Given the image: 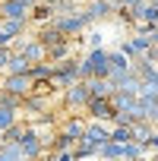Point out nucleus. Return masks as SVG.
Instances as JSON below:
<instances>
[{
  "instance_id": "f257e3e1",
  "label": "nucleus",
  "mask_w": 158,
  "mask_h": 161,
  "mask_svg": "<svg viewBox=\"0 0 158 161\" xmlns=\"http://www.w3.org/2000/svg\"><path fill=\"white\" fill-rule=\"evenodd\" d=\"M79 73H82V82H89V79H108L111 76V51H104V47L89 51L79 60Z\"/></svg>"
},
{
  "instance_id": "f03ea898",
  "label": "nucleus",
  "mask_w": 158,
  "mask_h": 161,
  "mask_svg": "<svg viewBox=\"0 0 158 161\" xmlns=\"http://www.w3.org/2000/svg\"><path fill=\"white\" fill-rule=\"evenodd\" d=\"M57 32H63L66 38H73V35H82L92 22H89V16H86V7L82 10H76V13H70V16H54V22H51Z\"/></svg>"
},
{
  "instance_id": "7ed1b4c3",
  "label": "nucleus",
  "mask_w": 158,
  "mask_h": 161,
  "mask_svg": "<svg viewBox=\"0 0 158 161\" xmlns=\"http://www.w3.org/2000/svg\"><path fill=\"white\" fill-rule=\"evenodd\" d=\"M76 82H82V73H79V60H63V63H57V73H54V89H70V86H76Z\"/></svg>"
},
{
  "instance_id": "20e7f679",
  "label": "nucleus",
  "mask_w": 158,
  "mask_h": 161,
  "mask_svg": "<svg viewBox=\"0 0 158 161\" xmlns=\"http://www.w3.org/2000/svg\"><path fill=\"white\" fill-rule=\"evenodd\" d=\"M13 51H16V54H22L32 66L48 60V47H44L38 38H16V41H13Z\"/></svg>"
},
{
  "instance_id": "39448f33",
  "label": "nucleus",
  "mask_w": 158,
  "mask_h": 161,
  "mask_svg": "<svg viewBox=\"0 0 158 161\" xmlns=\"http://www.w3.org/2000/svg\"><path fill=\"white\" fill-rule=\"evenodd\" d=\"M111 130H114V123H98V120H92V123L86 126V136L79 139V142H86V145H92V148H101L104 142H111Z\"/></svg>"
},
{
  "instance_id": "423d86ee",
  "label": "nucleus",
  "mask_w": 158,
  "mask_h": 161,
  "mask_svg": "<svg viewBox=\"0 0 158 161\" xmlns=\"http://www.w3.org/2000/svg\"><path fill=\"white\" fill-rule=\"evenodd\" d=\"M32 89H35V79L25 73V76H3V92H10V95H16V98H29L32 95Z\"/></svg>"
},
{
  "instance_id": "0eeeda50",
  "label": "nucleus",
  "mask_w": 158,
  "mask_h": 161,
  "mask_svg": "<svg viewBox=\"0 0 158 161\" xmlns=\"http://www.w3.org/2000/svg\"><path fill=\"white\" fill-rule=\"evenodd\" d=\"M19 145H22V155H25V161H38V158L44 155V142H41V136H38L32 126H25V133H22Z\"/></svg>"
},
{
  "instance_id": "6e6552de",
  "label": "nucleus",
  "mask_w": 158,
  "mask_h": 161,
  "mask_svg": "<svg viewBox=\"0 0 158 161\" xmlns=\"http://www.w3.org/2000/svg\"><path fill=\"white\" fill-rule=\"evenodd\" d=\"M89 101H92V92H89L86 82H76V86H70V89L63 92V104H66L70 111H76V108H89Z\"/></svg>"
},
{
  "instance_id": "1a4fd4ad",
  "label": "nucleus",
  "mask_w": 158,
  "mask_h": 161,
  "mask_svg": "<svg viewBox=\"0 0 158 161\" xmlns=\"http://www.w3.org/2000/svg\"><path fill=\"white\" fill-rule=\"evenodd\" d=\"M86 111H89V117H92V120H98V123H114V117H117V111H114L111 98H92Z\"/></svg>"
},
{
  "instance_id": "9d476101",
  "label": "nucleus",
  "mask_w": 158,
  "mask_h": 161,
  "mask_svg": "<svg viewBox=\"0 0 158 161\" xmlns=\"http://www.w3.org/2000/svg\"><path fill=\"white\" fill-rule=\"evenodd\" d=\"M114 13H117V0H89V3H86V16H89V22L111 19Z\"/></svg>"
},
{
  "instance_id": "9b49d317",
  "label": "nucleus",
  "mask_w": 158,
  "mask_h": 161,
  "mask_svg": "<svg viewBox=\"0 0 158 161\" xmlns=\"http://www.w3.org/2000/svg\"><path fill=\"white\" fill-rule=\"evenodd\" d=\"M0 19H16V22H29L32 10L22 0H0Z\"/></svg>"
},
{
  "instance_id": "f8f14e48",
  "label": "nucleus",
  "mask_w": 158,
  "mask_h": 161,
  "mask_svg": "<svg viewBox=\"0 0 158 161\" xmlns=\"http://www.w3.org/2000/svg\"><path fill=\"white\" fill-rule=\"evenodd\" d=\"M35 38H38V41H41L44 47H57V44H63V41H70V38H66L63 32H57V29H54L51 22H48V25H41V32H38Z\"/></svg>"
},
{
  "instance_id": "ddd939ff",
  "label": "nucleus",
  "mask_w": 158,
  "mask_h": 161,
  "mask_svg": "<svg viewBox=\"0 0 158 161\" xmlns=\"http://www.w3.org/2000/svg\"><path fill=\"white\" fill-rule=\"evenodd\" d=\"M86 86H89V92H92V98H111V95L117 92V89L111 86V79H89Z\"/></svg>"
},
{
  "instance_id": "4468645a",
  "label": "nucleus",
  "mask_w": 158,
  "mask_h": 161,
  "mask_svg": "<svg viewBox=\"0 0 158 161\" xmlns=\"http://www.w3.org/2000/svg\"><path fill=\"white\" fill-rule=\"evenodd\" d=\"M54 73H57V63H51V60L35 63V66L29 69V76L35 79V82H44V79H51V82H54Z\"/></svg>"
},
{
  "instance_id": "2eb2a0df",
  "label": "nucleus",
  "mask_w": 158,
  "mask_h": 161,
  "mask_svg": "<svg viewBox=\"0 0 158 161\" xmlns=\"http://www.w3.org/2000/svg\"><path fill=\"white\" fill-rule=\"evenodd\" d=\"M25 25H29V22H16V19H0V35H7L10 41H16V38H22Z\"/></svg>"
},
{
  "instance_id": "dca6fc26",
  "label": "nucleus",
  "mask_w": 158,
  "mask_h": 161,
  "mask_svg": "<svg viewBox=\"0 0 158 161\" xmlns=\"http://www.w3.org/2000/svg\"><path fill=\"white\" fill-rule=\"evenodd\" d=\"M152 136H155V126H152V123H145V120L133 123V142H139V145H149V142H152Z\"/></svg>"
},
{
  "instance_id": "f3484780",
  "label": "nucleus",
  "mask_w": 158,
  "mask_h": 161,
  "mask_svg": "<svg viewBox=\"0 0 158 161\" xmlns=\"http://www.w3.org/2000/svg\"><path fill=\"white\" fill-rule=\"evenodd\" d=\"M98 161H123V145L120 142H104L98 148Z\"/></svg>"
},
{
  "instance_id": "a211bd4d",
  "label": "nucleus",
  "mask_w": 158,
  "mask_h": 161,
  "mask_svg": "<svg viewBox=\"0 0 158 161\" xmlns=\"http://www.w3.org/2000/svg\"><path fill=\"white\" fill-rule=\"evenodd\" d=\"M19 114H22V111H16V108H7V104H0V133L13 130V126L19 123Z\"/></svg>"
},
{
  "instance_id": "6ab92c4d",
  "label": "nucleus",
  "mask_w": 158,
  "mask_h": 161,
  "mask_svg": "<svg viewBox=\"0 0 158 161\" xmlns=\"http://www.w3.org/2000/svg\"><path fill=\"white\" fill-rule=\"evenodd\" d=\"M86 126H89L86 120H79V117H70V120H66V123L60 126V133H66V136H73V139L79 142V139L86 136Z\"/></svg>"
},
{
  "instance_id": "aec40b11",
  "label": "nucleus",
  "mask_w": 158,
  "mask_h": 161,
  "mask_svg": "<svg viewBox=\"0 0 158 161\" xmlns=\"http://www.w3.org/2000/svg\"><path fill=\"white\" fill-rule=\"evenodd\" d=\"M29 69H32V63H29L22 54H16V51H13V57H10V66H7V76H25Z\"/></svg>"
},
{
  "instance_id": "412c9836",
  "label": "nucleus",
  "mask_w": 158,
  "mask_h": 161,
  "mask_svg": "<svg viewBox=\"0 0 158 161\" xmlns=\"http://www.w3.org/2000/svg\"><path fill=\"white\" fill-rule=\"evenodd\" d=\"M22 111H29V114H48V98L44 95H29L22 101Z\"/></svg>"
},
{
  "instance_id": "4be33fe9",
  "label": "nucleus",
  "mask_w": 158,
  "mask_h": 161,
  "mask_svg": "<svg viewBox=\"0 0 158 161\" xmlns=\"http://www.w3.org/2000/svg\"><path fill=\"white\" fill-rule=\"evenodd\" d=\"M54 16H57V10H54V3H38L35 10H32V19L35 22H54Z\"/></svg>"
},
{
  "instance_id": "5701e85b",
  "label": "nucleus",
  "mask_w": 158,
  "mask_h": 161,
  "mask_svg": "<svg viewBox=\"0 0 158 161\" xmlns=\"http://www.w3.org/2000/svg\"><path fill=\"white\" fill-rule=\"evenodd\" d=\"M79 142L73 139V136H66V133H57V139H54V145L48 148V152H73Z\"/></svg>"
},
{
  "instance_id": "b1692460",
  "label": "nucleus",
  "mask_w": 158,
  "mask_h": 161,
  "mask_svg": "<svg viewBox=\"0 0 158 161\" xmlns=\"http://www.w3.org/2000/svg\"><path fill=\"white\" fill-rule=\"evenodd\" d=\"M0 155H3V161H25V155H22V145H19V142H7Z\"/></svg>"
},
{
  "instance_id": "393cba45",
  "label": "nucleus",
  "mask_w": 158,
  "mask_h": 161,
  "mask_svg": "<svg viewBox=\"0 0 158 161\" xmlns=\"http://www.w3.org/2000/svg\"><path fill=\"white\" fill-rule=\"evenodd\" d=\"M111 142H120V145L133 142V126H114L111 130Z\"/></svg>"
},
{
  "instance_id": "a878e982",
  "label": "nucleus",
  "mask_w": 158,
  "mask_h": 161,
  "mask_svg": "<svg viewBox=\"0 0 158 161\" xmlns=\"http://www.w3.org/2000/svg\"><path fill=\"white\" fill-rule=\"evenodd\" d=\"M101 38H104V35H101L98 29H92V32L86 35V41H89V51H95V47H101Z\"/></svg>"
},
{
  "instance_id": "bb28decb",
  "label": "nucleus",
  "mask_w": 158,
  "mask_h": 161,
  "mask_svg": "<svg viewBox=\"0 0 158 161\" xmlns=\"http://www.w3.org/2000/svg\"><path fill=\"white\" fill-rule=\"evenodd\" d=\"M44 161H76V158H73V152H48Z\"/></svg>"
},
{
  "instance_id": "cd10ccee",
  "label": "nucleus",
  "mask_w": 158,
  "mask_h": 161,
  "mask_svg": "<svg viewBox=\"0 0 158 161\" xmlns=\"http://www.w3.org/2000/svg\"><path fill=\"white\" fill-rule=\"evenodd\" d=\"M149 148H152V152L158 155V130H155V136H152V142H149Z\"/></svg>"
},
{
  "instance_id": "c85d7f7f",
  "label": "nucleus",
  "mask_w": 158,
  "mask_h": 161,
  "mask_svg": "<svg viewBox=\"0 0 158 161\" xmlns=\"http://www.w3.org/2000/svg\"><path fill=\"white\" fill-rule=\"evenodd\" d=\"M22 3H25V7H29V10H35V7H38V3H41V0H22Z\"/></svg>"
},
{
  "instance_id": "c756f323",
  "label": "nucleus",
  "mask_w": 158,
  "mask_h": 161,
  "mask_svg": "<svg viewBox=\"0 0 158 161\" xmlns=\"http://www.w3.org/2000/svg\"><path fill=\"white\" fill-rule=\"evenodd\" d=\"M3 145H7V136H3V133H0V152H3Z\"/></svg>"
},
{
  "instance_id": "7c9ffc66",
  "label": "nucleus",
  "mask_w": 158,
  "mask_h": 161,
  "mask_svg": "<svg viewBox=\"0 0 158 161\" xmlns=\"http://www.w3.org/2000/svg\"><path fill=\"white\" fill-rule=\"evenodd\" d=\"M41 3H54V7H57V3H60V0H41Z\"/></svg>"
},
{
  "instance_id": "2f4dec72",
  "label": "nucleus",
  "mask_w": 158,
  "mask_h": 161,
  "mask_svg": "<svg viewBox=\"0 0 158 161\" xmlns=\"http://www.w3.org/2000/svg\"><path fill=\"white\" fill-rule=\"evenodd\" d=\"M0 92H3V79H0Z\"/></svg>"
},
{
  "instance_id": "473e14b6",
  "label": "nucleus",
  "mask_w": 158,
  "mask_h": 161,
  "mask_svg": "<svg viewBox=\"0 0 158 161\" xmlns=\"http://www.w3.org/2000/svg\"><path fill=\"white\" fill-rule=\"evenodd\" d=\"M155 82H158V73H155Z\"/></svg>"
},
{
  "instance_id": "72a5a7b5",
  "label": "nucleus",
  "mask_w": 158,
  "mask_h": 161,
  "mask_svg": "<svg viewBox=\"0 0 158 161\" xmlns=\"http://www.w3.org/2000/svg\"><path fill=\"white\" fill-rule=\"evenodd\" d=\"M89 161H98V158H89Z\"/></svg>"
},
{
  "instance_id": "f704fd0d",
  "label": "nucleus",
  "mask_w": 158,
  "mask_h": 161,
  "mask_svg": "<svg viewBox=\"0 0 158 161\" xmlns=\"http://www.w3.org/2000/svg\"><path fill=\"white\" fill-rule=\"evenodd\" d=\"M152 3H158V0H152Z\"/></svg>"
}]
</instances>
